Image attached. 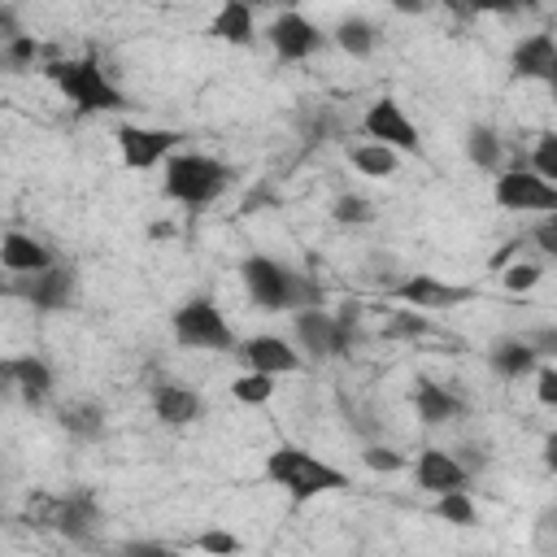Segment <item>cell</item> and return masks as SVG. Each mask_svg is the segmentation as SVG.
<instances>
[{
	"label": "cell",
	"mask_w": 557,
	"mask_h": 557,
	"mask_svg": "<svg viewBox=\"0 0 557 557\" xmlns=\"http://www.w3.org/2000/svg\"><path fill=\"white\" fill-rule=\"evenodd\" d=\"M265 479L278 483L287 492L292 505H309L313 496H326V492H339L348 487V474L326 466L322 457L296 448V444H278L274 453H265Z\"/></svg>",
	"instance_id": "obj_1"
},
{
	"label": "cell",
	"mask_w": 557,
	"mask_h": 557,
	"mask_svg": "<svg viewBox=\"0 0 557 557\" xmlns=\"http://www.w3.org/2000/svg\"><path fill=\"white\" fill-rule=\"evenodd\" d=\"M57 91L78 109V113H117L126 109V96L113 87V78L104 74V65L87 52V57H70V61H48L44 70Z\"/></svg>",
	"instance_id": "obj_2"
},
{
	"label": "cell",
	"mask_w": 557,
	"mask_h": 557,
	"mask_svg": "<svg viewBox=\"0 0 557 557\" xmlns=\"http://www.w3.org/2000/svg\"><path fill=\"white\" fill-rule=\"evenodd\" d=\"M239 274H244L248 296L261 309H292V313L318 309V287L305 274H296L283 261H274V257H248Z\"/></svg>",
	"instance_id": "obj_3"
},
{
	"label": "cell",
	"mask_w": 557,
	"mask_h": 557,
	"mask_svg": "<svg viewBox=\"0 0 557 557\" xmlns=\"http://www.w3.org/2000/svg\"><path fill=\"white\" fill-rule=\"evenodd\" d=\"M231 183V165H222L218 157H200V152H183L165 161V178L161 191L178 205H209L226 191Z\"/></svg>",
	"instance_id": "obj_4"
},
{
	"label": "cell",
	"mask_w": 557,
	"mask_h": 557,
	"mask_svg": "<svg viewBox=\"0 0 557 557\" xmlns=\"http://www.w3.org/2000/svg\"><path fill=\"white\" fill-rule=\"evenodd\" d=\"M30 518H35V527H57L70 540H87L91 527L100 522V505L87 487H70L65 496H35Z\"/></svg>",
	"instance_id": "obj_5"
},
{
	"label": "cell",
	"mask_w": 557,
	"mask_h": 557,
	"mask_svg": "<svg viewBox=\"0 0 557 557\" xmlns=\"http://www.w3.org/2000/svg\"><path fill=\"white\" fill-rule=\"evenodd\" d=\"M352 322H357V309H339V313H326L322 305L318 309H300L296 313V339H300V348H309L313 361H326V357L348 352Z\"/></svg>",
	"instance_id": "obj_6"
},
{
	"label": "cell",
	"mask_w": 557,
	"mask_h": 557,
	"mask_svg": "<svg viewBox=\"0 0 557 557\" xmlns=\"http://www.w3.org/2000/svg\"><path fill=\"white\" fill-rule=\"evenodd\" d=\"M174 339H178L183 348H209V352L235 348V335H231L222 309H218L213 300H205V296L187 300V305L174 313Z\"/></svg>",
	"instance_id": "obj_7"
},
{
	"label": "cell",
	"mask_w": 557,
	"mask_h": 557,
	"mask_svg": "<svg viewBox=\"0 0 557 557\" xmlns=\"http://www.w3.org/2000/svg\"><path fill=\"white\" fill-rule=\"evenodd\" d=\"M113 139H117V152H122L126 170H152V165L170 161V152L178 148L183 135L165 131V126H135V122H126V126L113 131Z\"/></svg>",
	"instance_id": "obj_8"
},
{
	"label": "cell",
	"mask_w": 557,
	"mask_h": 557,
	"mask_svg": "<svg viewBox=\"0 0 557 557\" xmlns=\"http://www.w3.org/2000/svg\"><path fill=\"white\" fill-rule=\"evenodd\" d=\"M361 126H366L370 144H383V148H392V152H418V126L409 122L405 104L392 100V96L374 100V104L366 109Z\"/></svg>",
	"instance_id": "obj_9"
},
{
	"label": "cell",
	"mask_w": 557,
	"mask_h": 557,
	"mask_svg": "<svg viewBox=\"0 0 557 557\" xmlns=\"http://www.w3.org/2000/svg\"><path fill=\"white\" fill-rule=\"evenodd\" d=\"M496 205L500 209H513V213H531V209H553L557 213V187L544 183L535 170H505L492 187Z\"/></svg>",
	"instance_id": "obj_10"
},
{
	"label": "cell",
	"mask_w": 557,
	"mask_h": 557,
	"mask_svg": "<svg viewBox=\"0 0 557 557\" xmlns=\"http://www.w3.org/2000/svg\"><path fill=\"white\" fill-rule=\"evenodd\" d=\"M265 35H270V48H274L283 61H305V57H313L318 44H322V30H318L305 13H296V9L278 13Z\"/></svg>",
	"instance_id": "obj_11"
},
{
	"label": "cell",
	"mask_w": 557,
	"mask_h": 557,
	"mask_svg": "<svg viewBox=\"0 0 557 557\" xmlns=\"http://www.w3.org/2000/svg\"><path fill=\"white\" fill-rule=\"evenodd\" d=\"M413 479H418V487L431 492V496L466 492V483H470V474L461 470V461H457L453 453H444V448H422L418 461H413Z\"/></svg>",
	"instance_id": "obj_12"
},
{
	"label": "cell",
	"mask_w": 557,
	"mask_h": 557,
	"mask_svg": "<svg viewBox=\"0 0 557 557\" xmlns=\"http://www.w3.org/2000/svg\"><path fill=\"white\" fill-rule=\"evenodd\" d=\"M239 352H244V361H248V370H257V374H296L305 361H300V352L283 339V335H252V339H244L239 344Z\"/></svg>",
	"instance_id": "obj_13"
},
{
	"label": "cell",
	"mask_w": 557,
	"mask_h": 557,
	"mask_svg": "<svg viewBox=\"0 0 557 557\" xmlns=\"http://www.w3.org/2000/svg\"><path fill=\"white\" fill-rule=\"evenodd\" d=\"M392 296H396L400 305H413V309H448V305L470 300V287H453V283H444V278H435V274H413V278L396 283Z\"/></svg>",
	"instance_id": "obj_14"
},
{
	"label": "cell",
	"mask_w": 557,
	"mask_h": 557,
	"mask_svg": "<svg viewBox=\"0 0 557 557\" xmlns=\"http://www.w3.org/2000/svg\"><path fill=\"white\" fill-rule=\"evenodd\" d=\"M17 292H22L35 309H44V313L65 309V305H70V296H74V270L52 265V270H44V274H26V278L17 283Z\"/></svg>",
	"instance_id": "obj_15"
},
{
	"label": "cell",
	"mask_w": 557,
	"mask_h": 557,
	"mask_svg": "<svg viewBox=\"0 0 557 557\" xmlns=\"http://www.w3.org/2000/svg\"><path fill=\"white\" fill-rule=\"evenodd\" d=\"M509 70L513 78H553L557 74V39L553 35H527L513 44V57H509Z\"/></svg>",
	"instance_id": "obj_16"
},
{
	"label": "cell",
	"mask_w": 557,
	"mask_h": 557,
	"mask_svg": "<svg viewBox=\"0 0 557 557\" xmlns=\"http://www.w3.org/2000/svg\"><path fill=\"white\" fill-rule=\"evenodd\" d=\"M0 261H4L9 274H22V278L52 270V252H48L35 235H22V231H9V235L0 239Z\"/></svg>",
	"instance_id": "obj_17"
},
{
	"label": "cell",
	"mask_w": 557,
	"mask_h": 557,
	"mask_svg": "<svg viewBox=\"0 0 557 557\" xmlns=\"http://www.w3.org/2000/svg\"><path fill=\"white\" fill-rule=\"evenodd\" d=\"M152 409L165 426H187V422L200 418L205 405H200V392H191L183 383H157L152 387Z\"/></svg>",
	"instance_id": "obj_18"
},
{
	"label": "cell",
	"mask_w": 557,
	"mask_h": 557,
	"mask_svg": "<svg viewBox=\"0 0 557 557\" xmlns=\"http://www.w3.org/2000/svg\"><path fill=\"white\" fill-rule=\"evenodd\" d=\"M0 374H4V383L17 387L30 405H39V400L52 392V370H48V361H39V357H9V361L0 366Z\"/></svg>",
	"instance_id": "obj_19"
},
{
	"label": "cell",
	"mask_w": 557,
	"mask_h": 557,
	"mask_svg": "<svg viewBox=\"0 0 557 557\" xmlns=\"http://www.w3.org/2000/svg\"><path fill=\"white\" fill-rule=\"evenodd\" d=\"M413 405H418V418H422L426 426H440V422H453V418L466 413V400L453 396L448 387H440L435 379H418V387H413Z\"/></svg>",
	"instance_id": "obj_20"
},
{
	"label": "cell",
	"mask_w": 557,
	"mask_h": 557,
	"mask_svg": "<svg viewBox=\"0 0 557 557\" xmlns=\"http://www.w3.org/2000/svg\"><path fill=\"white\" fill-rule=\"evenodd\" d=\"M487 361H492V370L500 374V379H522V374H535L540 366H535V348L518 335V339H496L492 344V352H487Z\"/></svg>",
	"instance_id": "obj_21"
},
{
	"label": "cell",
	"mask_w": 557,
	"mask_h": 557,
	"mask_svg": "<svg viewBox=\"0 0 557 557\" xmlns=\"http://www.w3.org/2000/svg\"><path fill=\"white\" fill-rule=\"evenodd\" d=\"M209 35L222 39V44H252V35H257V26H252V9L239 4V0H226V4L213 13Z\"/></svg>",
	"instance_id": "obj_22"
},
{
	"label": "cell",
	"mask_w": 557,
	"mask_h": 557,
	"mask_svg": "<svg viewBox=\"0 0 557 557\" xmlns=\"http://www.w3.org/2000/svg\"><path fill=\"white\" fill-rule=\"evenodd\" d=\"M348 157H352V165H357L366 178H392V174L400 170V157H396L392 148H383V144H357Z\"/></svg>",
	"instance_id": "obj_23"
},
{
	"label": "cell",
	"mask_w": 557,
	"mask_h": 557,
	"mask_svg": "<svg viewBox=\"0 0 557 557\" xmlns=\"http://www.w3.org/2000/svg\"><path fill=\"white\" fill-rule=\"evenodd\" d=\"M61 426L78 440H96L104 431V409L96 400H78V405H65L61 409Z\"/></svg>",
	"instance_id": "obj_24"
},
{
	"label": "cell",
	"mask_w": 557,
	"mask_h": 557,
	"mask_svg": "<svg viewBox=\"0 0 557 557\" xmlns=\"http://www.w3.org/2000/svg\"><path fill=\"white\" fill-rule=\"evenodd\" d=\"M374 26L366 22V17H339V26H335V44L348 52V57H370L374 52Z\"/></svg>",
	"instance_id": "obj_25"
},
{
	"label": "cell",
	"mask_w": 557,
	"mask_h": 557,
	"mask_svg": "<svg viewBox=\"0 0 557 557\" xmlns=\"http://www.w3.org/2000/svg\"><path fill=\"white\" fill-rule=\"evenodd\" d=\"M466 152H470V161L479 165V170H496L500 165V139H496V131L492 126H470L466 131Z\"/></svg>",
	"instance_id": "obj_26"
},
{
	"label": "cell",
	"mask_w": 557,
	"mask_h": 557,
	"mask_svg": "<svg viewBox=\"0 0 557 557\" xmlns=\"http://www.w3.org/2000/svg\"><path fill=\"white\" fill-rule=\"evenodd\" d=\"M231 396H235L239 405H265V400L274 396V374L248 370V374H239V379L231 383Z\"/></svg>",
	"instance_id": "obj_27"
},
{
	"label": "cell",
	"mask_w": 557,
	"mask_h": 557,
	"mask_svg": "<svg viewBox=\"0 0 557 557\" xmlns=\"http://www.w3.org/2000/svg\"><path fill=\"white\" fill-rule=\"evenodd\" d=\"M435 513H440L444 522H453V527H474V522H479L470 492H448V496H435Z\"/></svg>",
	"instance_id": "obj_28"
},
{
	"label": "cell",
	"mask_w": 557,
	"mask_h": 557,
	"mask_svg": "<svg viewBox=\"0 0 557 557\" xmlns=\"http://www.w3.org/2000/svg\"><path fill=\"white\" fill-rule=\"evenodd\" d=\"M331 213H335V222H344V226H361V222H374V205H370L366 196H352V191L335 196Z\"/></svg>",
	"instance_id": "obj_29"
},
{
	"label": "cell",
	"mask_w": 557,
	"mask_h": 557,
	"mask_svg": "<svg viewBox=\"0 0 557 557\" xmlns=\"http://www.w3.org/2000/svg\"><path fill=\"white\" fill-rule=\"evenodd\" d=\"M531 170H535L544 183L557 187V135H553V131L540 135V144H535V152H531Z\"/></svg>",
	"instance_id": "obj_30"
},
{
	"label": "cell",
	"mask_w": 557,
	"mask_h": 557,
	"mask_svg": "<svg viewBox=\"0 0 557 557\" xmlns=\"http://www.w3.org/2000/svg\"><path fill=\"white\" fill-rule=\"evenodd\" d=\"M196 548H200V553H209V557H235V553L244 548V540H239V535H231V531H222V527H213V531L196 535Z\"/></svg>",
	"instance_id": "obj_31"
},
{
	"label": "cell",
	"mask_w": 557,
	"mask_h": 557,
	"mask_svg": "<svg viewBox=\"0 0 557 557\" xmlns=\"http://www.w3.org/2000/svg\"><path fill=\"white\" fill-rule=\"evenodd\" d=\"M39 52H44V48L35 44V35L9 39V44H4V65H9V70H26V65H30V61H35Z\"/></svg>",
	"instance_id": "obj_32"
},
{
	"label": "cell",
	"mask_w": 557,
	"mask_h": 557,
	"mask_svg": "<svg viewBox=\"0 0 557 557\" xmlns=\"http://www.w3.org/2000/svg\"><path fill=\"white\" fill-rule=\"evenodd\" d=\"M361 461H366L370 470H379V474H396V470H405V457H400L396 448H387V444H370V448L361 453Z\"/></svg>",
	"instance_id": "obj_33"
},
{
	"label": "cell",
	"mask_w": 557,
	"mask_h": 557,
	"mask_svg": "<svg viewBox=\"0 0 557 557\" xmlns=\"http://www.w3.org/2000/svg\"><path fill=\"white\" fill-rule=\"evenodd\" d=\"M540 274H544V270H540L535 261H518V265H509V270L500 274V283H505L509 292H531V287L540 283Z\"/></svg>",
	"instance_id": "obj_34"
},
{
	"label": "cell",
	"mask_w": 557,
	"mask_h": 557,
	"mask_svg": "<svg viewBox=\"0 0 557 557\" xmlns=\"http://www.w3.org/2000/svg\"><path fill=\"white\" fill-rule=\"evenodd\" d=\"M117 557H178V553L165 544H152V540H126V544H117Z\"/></svg>",
	"instance_id": "obj_35"
},
{
	"label": "cell",
	"mask_w": 557,
	"mask_h": 557,
	"mask_svg": "<svg viewBox=\"0 0 557 557\" xmlns=\"http://www.w3.org/2000/svg\"><path fill=\"white\" fill-rule=\"evenodd\" d=\"M531 239L540 244V252H544V257H553V261H557V213H548L544 222H535Z\"/></svg>",
	"instance_id": "obj_36"
},
{
	"label": "cell",
	"mask_w": 557,
	"mask_h": 557,
	"mask_svg": "<svg viewBox=\"0 0 557 557\" xmlns=\"http://www.w3.org/2000/svg\"><path fill=\"white\" fill-rule=\"evenodd\" d=\"M387 335H409V339H418V335H426V318H418V313H396V318L387 322Z\"/></svg>",
	"instance_id": "obj_37"
},
{
	"label": "cell",
	"mask_w": 557,
	"mask_h": 557,
	"mask_svg": "<svg viewBox=\"0 0 557 557\" xmlns=\"http://www.w3.org/2000/svg\"><path fill=\"white\" fill-rule=\"evenodd\" d=\"M453 457L461 461V470H466V474H474V470H483V466H487V457H492V453H487L483 444H461V448H453Z\"/></svg>",
	"instance_id": "obj_38"
},
{
	"label": "cell",
	"mask_w": 557,
	"mask_h": 557,
	"mask_svg": "<svg viewBox=\"0 0 557 557\" xmlns=\"http://www.w3.org/2000/svg\"><path fill=\"white\" fill-rule=\"evenodd\" d=\"M522 339H527V344L535 348V357H540V352L557 357V326H535V331H527Z\"/></svg>",
	"instance_id": "obj_39"
},
{
	"label": "cell",
	"mask_w": 557,
	"mask_h": 557,
	"mask_svg": "<svg viewBox=\"0 0 557 557\" xmlns=\"http://www.w3.org/2000/svg\"><path fill=\"white\" fill-rule=\"evenodd\" d=\"M535 396H540L544 405H557V370H553V366H540V370H535Z\"/></svg>",
	"instance_id": "obj_40"
},
{
	"label": "cell",
	"mask_w": 557,
	"mask_h": 557,
	"mask_svg": "<svg viewBox=\"0 0 557 557\" xmlns=\"http://www.w3.org/2000/svg\"><path fill=\"white\" fill-rule=\"evenodd\" d=\"M544 466H548V470L557 474V431H553V435L544 440Z\"/></svg>",
	"instance_id": "obj_41"
},
{
	"label": "cell",
	"mask_w": 557,
	"mask_h": 557,
	"mask_svg": "<svg viewBox=\"0 0 557 557\" xmlns=\"http://www.w3.org/2000/svg\"><path fill=\"white\" fill-rule=\"evenodd\" d=\"M152 235H157V239H165V235H174V226H170V222H157V226H152Z\"/></svg>",
	"instance_id": "obj_42"
},
{
	"label": "cell",
	"mask_w": 557,
	"mask_h": 557,
	"mask_svg": "<svg viewBox=\"0 0 557 557\" xmlns=\"http://www.w3.org/2000/svg\"><path fill=\"white\" fill-rule=\"evenodd\" d=\"M548 87H553V96H557V74H553V78H548Z\"/></svg>",
	"instance_id": "obj_43"
}]
</instances>
